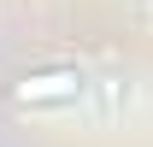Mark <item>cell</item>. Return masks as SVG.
Instances as JSON below:
<instances>
[{"label": "cell", "mask_w": 153, "mask_h": 147, "mask_svg": "<svg viewBox=\"0 0 153 147\" xmlns=\"http://www.w3.org/2000/svg\"><path fill=\"white\" fill-rule=\"evenodd\" d=\"M82 94H88V76L76 65H41V71L12 82V100L24 112H59V106H76Z\"/></svg>", "instance_id": "cell-1"}, {"label": "cell", "mask_w": 153, "mask_h": 147, "mask_svg": "<svg viewBox=\"0 0 153 147\" xmlns=\"http://www.w3.org/2000/svg\"><path fill=\"white\" fill-rule=\"evenodd\" d=\"M88 94L100 100V118H118V112L130 106V76H118V71H106V76H88Z\"/></svg>", "instance_id": "cell-2"}]
</instances>
